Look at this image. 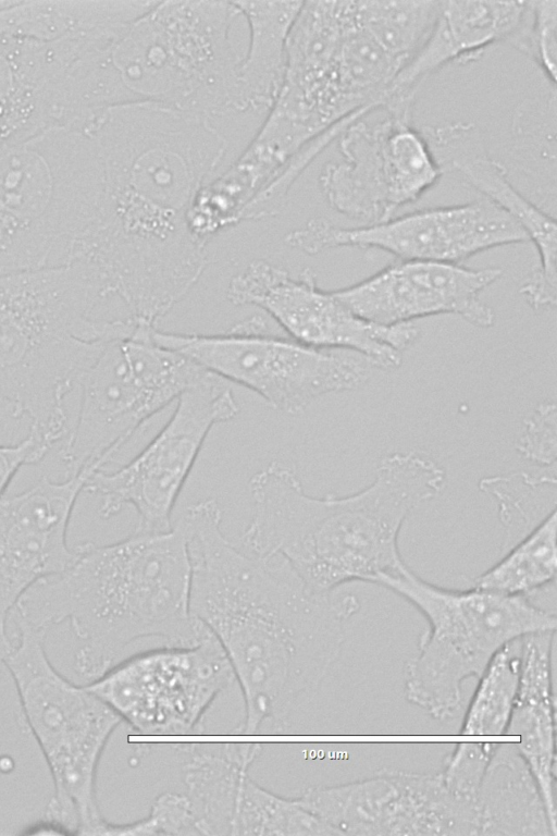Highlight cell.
I'll return each instance as SVG.
<instances>
[{"mask_svg":"<svg viewBox=\"0 0 557 836\" xmlns=\"http://www.w3.org/2000/svg\"><path fill=\"white\" fill-rule=\"evenodd\" d=\"M235 681L223 648L202 625L196 641L138 652L85 686L136 734L194 735Z\"/></svg>","mask_w":557,"mask_h":836,"instance_id":"7c38bea8","label":"cell"},{"mask_svg":"<svg viewBox=\"0 0 557 836\" xmlns=\"http://www.w3.org/2000/svg\"><path fill=\"white\" fill-rule=\"evenodd\" d=\"M184 754L183 783L200 835H339L301 806L256 783L249 769L262 745H191Z\"/></svg>","mask_w":557,"mask_h":836,"instance_id":"ac0fdd59","label":"cell"},{"mask_svg":"<svg viewBox=\"0 0 557 836\" xmlns=\"http://www.w3.org/2000/svg\"><path fill=\"white\" fill-rule=\"evenodd\" d=\"M384 113L351 122L337 138L341 159L325 163L319 175L333 210L369 224L416 202L444 175L413 114Z\"/></svg>","mask_w":557,"mask_h":836,"instance_id":"5bb4252c","label":"cell"},{"mask_svg":"<svg viewBox=\"0 0 557 836\" xmlns=\"http://www.w3.org/2000/svg\"><path fill=\"white\" fill-rule=\"evenodd\" d=\"M15 635L2 660L13 678L24 724L48 764L53 794L45 819L63 835H99L106 823L97 800V773L119 715L85 685L50 662L46 629L11 614Z\"/></svg>","mask_w":557,"mask_h":836,"instance_id":"9c48e42d","label":"cell"},{"mask_svg":"<svg viewBox=\"0 0 557 836\" xmlns=\"http://www.w3.org/2000/svg\"><path fill=\"white\" fill-rule=\"evenodd\" d=\"M525 7L527 1H440L425 40L396 76L382 111L413 110L420 86L435 72L476 61L488 47L507 44Z\"/></svg>","mask_w":557,"mask_h":836,"instance_id":"603a6c76","label":"cell"},{"mask_svg":"<svg viewBox=\"0 0 557 836\" xmlns=\"http://www.w3.org/2000/svg\"><path fill=\"white\" fill-rule=\"evenodd\" d=\"M101 180L82 124L0 147V275L69 263L95 220Z\"/></svg>","mask_w":557,"mask_h":836,"instance_id":"52a82bcc","label":"cell"},{"mask_svg":"<svg viewBox=\"0 0 557 836\" xmlns=\"http://www.w3.org/2000/svg\"><path fill=\"white\" fill-rule=\"evenodd\" d=\"M79 124L96 142L102 180L95 220L70 262L84 267L127 319L157 325L209 262L187 217L222 164L227 139L212 121L153 104L106 108Z\"/></svg>","mask_w":557,"mask_h":836,"instance_id":"6da1fadb","label":"cell"},{"mask_svg":"<svg viewBox=\"0 0 557 836\" xmlns=\"http://www.w3.org/2000/svg\"><path fill=\"white\" fill-rule=\"evenodd\" d=\"M232 1H156L115 38L83 53L62 89L73 125L116 106L153 104L212 121L243 113Z\"/></svg>","mask_w":557,"mask_h":836,"instance_id":"5b68a950","label":"cell"},{"mask_svg":"<svg viewBox=\"0 0 557 836\" xmlns=\"http://www.w3.org/2000/svg\"><path fill=\"white\" fill-rule=\"evenodd\" d=\"M557 411L554 402L540 403L523 420L516 451L540 467H555L557 455Z\"/></svg>","mask_w":557,"mask_h":836,"instance_id":"836d02e7","label":"cell"},{"mask_svg":"<svg viewBox=\"0 0 557 836\" xmlns=\"http://www.w3.org/2000/svg\"><path fill=\"white\" fill-rule=\"evenodd\" d=\"M248 24L249 44L237 67L243 112L269 111L278 94L290 29L304 1H232Z\"/></svg>","mask_w":557,"mask_h":836,"instance_id":"d4e9b609","label":"cell"},{"mask_svg":"<svg viewBox=\"0 0 557 836\" xmlns=\"http://www.w3.org/2000/svg\"><path fill=\"white\" fill-rule=\"evenodd\" d=\"M297 798L339 835H479L476 803L455 795L441 772L385 767L369 778L309 787Z\"/></svg>","mask_w":557,"mask_h":836,"instance_id":"e0dca14e","label":"cell"},{"mask_svg":"<svg viewBox=\"0 0 557 836\" xmlns=\"http://www.w3.org/2000/svg\"><path fill=\"white\" fill-rule=\"evenodd\" d=\"M226 298L235 306L264 311L299 343L354 351L383 370L399 368L403 352L419 337L412 323L383 325L358 316L333 291L319 287L309 268L293 275L269 260H252L232 276Z\"/></svg>","mask_w":557,"mask_h":836,"instance_id":"9a60e30c","label":"cell"},{"mask_svg":"<svg viewBox=\"0 0 557 836\" xmlns=\"http://www.w3.org/2000/svg\"><path fill=\"white\" fill-rule=\"evenodd\" d=\"M496 742H459L440 771L446 786L458 797L476 803L478 792Z\"/></svg>","mask_w":557,"mask_h":836,"instance_id":"d6a6232c","label":"cell"},{"mask_svg":"<svg viewBox=\"0 0 557 836\" xmlns=\"http://www.w3.org/2000/svg\"><path fill=\"white\" fill-rule=\"evenodd\" d=\"M102 303L78 263L0 275V401L52 445L67 434L66 395L108 342L136 328L96 317Z\"/></svg>","mask_w":557,"mask_h":836,"instance_id":"8992f818","label":"cell"},{"mask_svg":"<svg viewBox=\"0 0 557 836\" xmlns=\"http://www.w3.org/2000/svg\"><path fill=\"white\" fill-rule=\"evenodd\" d=\"M413 605L426 619L418 651L404 666V696L433 720L456 716L462 685L479 678L494 655L528 634L556 630L554 613L530 597L476 588L453 590L419 577L406 564L375 582Z\"/></svg>","mask_w":557,"mask_h":836,"instance_id":"ba28073f","label":"cell"},{"mask_svg":"<svg viewBox=\"0 0 557 836\" xmlns=\"http://www.w3.org/2000/svg\"><path fill=\"white\" fill-rule=\"evenodd\" d=\"M156 328L140 323L108 342L79 378L78 415L60 450L66 476L103 469L141 426L207 373L159 344Z\"/></svg>","mask_w":557,"mask_h":836,"instance_id":"30bf717a","label":"cell"},{"mask_svg":"<svg viewBox=\"0 0 557 836\" xmlns=\"http://www.w3.org/2000/svg\"><path fill=\"white\" fill-rule=\"evenodd\" d=\"M152 335L207 372L249 389L289 415L302 413L323 395L357 388L369 374L367 361L280 335L258 315L220 333L166 332L157 327Z\"/></svg>","mask_w":557,"mask_h":836,"instance_id":"8fae6325","label":"cell"},{"mask_svg":"<svg viewBox=\"0 0 557 836\" xmlns=\"http://www.w3.org/2000/svg\"><path fill=\"white\" fill-rule=\"evenodd\" d=\"M238 413L232 390L207 372L177 398L171 417L137 455L114 471H94L84 491L99 497L102 519L132 506L137 514L134 531L169 530L173 509L208 434Z\"/></svg>","mask_w":557,"mask_h":836,"instance_id":"4fadbf2b","label":"cell"},{"mask_svg":"<svg viewBox=\"0 0 557 836\" xmlns=\"http://www.w3.org/2000/svg\"><path fill=\"white\" fill-rule=\"evenodd\" d=\"M557 0L527 1L519 28L507 44L528 56L552 87L556 85Z\"/></svg>","mask_w":557,"mask_h":836,"instance_id":"4dcf8cb0","label":"cell"},{"mask_svg":"<svg viewBox=\"0 0 557 836\" xmlns=\"http://www.w3.org/2000/svg\"><path fill=\"white\" fill-rule=\"evenodd\" d=\"M423 133L444 173L453 172L483 195L524 231L539 262L519 292L535 310L556 307L557 225L554 216L527 198L511 183L507 169L493 159L478 127L470 122L423 126Z\"/></svg>","mask_w":557,"mask_h":836,"instance_id":"44dd1931","label":"cell"},{"mask_svg":"<svg viewBox=\"0 0 557 836\" xmlns=\"http://www.w3.org/2000/svg\"><path fill=\"white\" fill-rule=\"evenodd\" d=\"M529 242L520 225L490 200L425 208L357 228L312 218L284 243L307 255L339 248L377 249L399 260L460 263L485 250Z\"/></svg>","mask_w":557,"mask_h":836,"instance_id":"2e32d148","label":"cell"},{"mask_svg":"<svg viewBox=\"0 0 557 836\" xmlns=\"http://www.w3.org/2000/svg\"><path fill=\"white\" fill-rule=\"evenodd\" d=\"M556 487L555 471L542 475L518 471L480 480L479 489L498 505L505 529L503 552L556 511Z\"/></svg>","mask_w":557,"mask_h":836,"instance_id":"83f0119b","label":"cell"},{"mask_svg":"<svg viewBox=\"0 0 557 836\" xmlns=\"http://www.w3.org/2000/svg\"><path fill=\"white\" fill-rule=\"evenodd\" d=\"M445 479L431 457L395 452L380 460L364 489L313 496L295 469L271 462L249 480L251 515L242 548L281 557L320 593L356 580L374 583L405 564L398 544L401 527L442 491Z\"/></svg>","mask_w":557,"mask_h":836,"instance_id":"3957f363","label":"cell"},{"mask_svg":"<svg viewBox=\"0 0 557 836\" xmlns=\"http://www.w3.org/2000/svg\"><path fill=\"white\" fill-rule=\"evenodd\" d=\"M100 835H200L190 802L185 794L166 791L152 802L148 815L135 822H106Z\"/></svg>","mask_w":557,"mask_h":836,"instance_id":"1f68e13d","label":"cell"},{"mask_svg":"<svg viewBox=\"0 0 557 836\" xmlns=\"http://www.w3.org/2000/svg\"><path fill=\"white\" fill-rule=\"evenodd\" d=\"M440 1H356L361 26L405 65L425 40Z\"/></svg>","mask_w":557,"mask_h":836,"instance_id":"f546056e","label":"cell"},{"mask_svg":"<svg viewBox=\"0 0 557 836\" xmlns=\"http://www.w3.org/2000/svg\"><path fill=\"white\" fill-rule=\"evenodd\" d=\"M503 275L497 267L472 269L460 263L398 260L352 285L334 290L354 312L374 323L395 325L434 315H457L491 328L495 314L480 297Z\"/></svg>","mask_w":557,"mask_h":836,"instance_id":"ffe728a7","label":"cell"},{"mask_svg":"<svg viewBox=\"0 0 557 836\" xmlns=\"http://www.w3.org/2000/svg\"><path fill=\"white\" fill-rule=\"evenodd\" d=\"M476 808L479 835H557L515 742L496 745L478 792Z\"/></svg>","mask_w":557,"mask_h":836,"instance_id":"cb8c5ba5","label":"cell"},{"mask_svg":"<svg viewBox=\"0 0 557 836\" xmlns=\"http://www.w3.org/2000/svg\"><path fill=\"white\" fill-rule=\"evenodd\" d=\"M557 511L507 549L472 587L505 595L530 597L556 578Z\"/></svg>","mask_w":557,"mask_h":836,"instance_id":"484cf974","label":"cell"},{"mask_svg":"<svg viewBox=\"0 0 557 836\" xmlns=\"http://www.w3.org/2000/svg\"><path fill=\"white\" fill-rule=\"evenodd\" d=\"M52 444L29 430L21 441L0 444V500L21 467L40 462Z\"/></svg>","mask_w":557,"mask_h":836,"instance_id":"e575fe53","label":"cell"},{"mask_svg":"<svg viewBox=\"0 0 557 836\" xmlns=\"http://www.w3.org/2000/svg\"><path fill=\"white\" fill-rule=\"evenodd\" d=\"M74 549L73 562L30 587L13 612L46 630L69 623L79 642L73 662L79 677L97 679L143 638L166 644L198 639L202 625L190 612L191 563L181 519L166 531H133Z\"/></svg>","mask_w":557,"mask_h":836,"instance_id":"277c9868","label":"cell"},{"mask_svg":"<svg viewBox=\"0 0 557 836\" xmlns=\"http://www.w3.org/2000/svg\"><path fill=\"white\" fill-rule=\"evenodd\" d=\"M92 468L63 480L41 477L30 488L0 500V660L12 639L8 622L23 594L64 570L75 557L66 541L71 516Z\"/></svg>","mask_w":557,"mask_h":836,"instance_id":"d6986e66","label":"cell"},{"mask_svg":"<svg viewBox=\"0 0 557 836\" xmlns=\"http://www.w3.org/2000/svg\"><path fill=\"white\" fill-rule=\"evenodd\" d=\"M555 698H517L506 735L519 737L515 746L528 765L557 831Z\"/></svg>","mask_w":557,"mask_h":836,"instance_id":"4316f807","label":"cell"},{"mask_svg":"<svg viewBox=\"0 0 557 836\" xmlns=\"http://www.w3.org/2000/svg\"><path fill=\"white\" fill-rule=\"evenodd\" d=\"M180 519L188 534L191 615L216 638L242 690L245 714L235 732L283 730L338 659L359 600L317 592L281 557L234 545L215 499L190 504Z\"/></svg>","mask_w":557,"mask_h":836,"instance_id":"7a4b0ae2","label":"cell"},{"mask_svg":"<svg viewBox=\"0 0 557 836\" xmlns=\"http://www.w3.org/2000/svg\"><path fill=\"white\" fill-rule=\"evenodd\" d=\"M520 639L499 650L478 678L459 729L461 735H506L519 685Z\"/></svg>","mask_w":557,"mask_h":836,"instance_id":"f1b7e54d","label":"cell"},{"mask_svg":"<svg viewBox=\"0 0 557 836\" xmlns=\"http://www.w3.org/2000/svg\"><path fill=\"white\" fill-rule=\"evenodd\" d=\"M99 34L57 40L0 36V147L62 125V88L73 62Z\"/></svg>","mask_w":557,"mask_h":836,"instance_id":"7402d4cb","label":"cell"}]
</instances>
